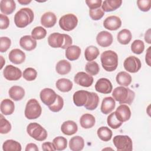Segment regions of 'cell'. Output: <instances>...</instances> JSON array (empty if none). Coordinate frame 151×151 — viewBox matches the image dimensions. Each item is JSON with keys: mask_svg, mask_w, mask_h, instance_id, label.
Masks as SVG:
<instances>
[{"mask_svg": "<svg viewBox=\"0 0 151 151\" xmlns=\"http://www.w3.org/2000/svg\"><path fill=\"white\" fill-rule=\"evenodd\" d=\"M48 43L52 48H61L67 49L73 43L71 37L68 34L54 32L48 38Z\"/></svg>", "mask_w": 151, "mask_h": 151, "instance_id": "obj_1", "label": "cell"}, {"mask_svg": "<svg viewBox=\"0 0 151 151\" xmlns=\"http://www.w3.org/2000/svg\"><path fill=\"white\" fill-rule=\"evenodd\" d=\"M112 96L114 100L118 101L120 104H131L134 100L135 93L128 87L119 86L113 90Z\"/></svg>", "mask_w": 151, "mask_h": 151, "instance_id": "obj_2", "label": "cell"}, {"mask_svg": "<svg viewBox=\"0 0 151 151\" xmlns=\"http://www.w3.org/2000/svg\"><path fill=\"white\" fill-rule=\"evenodd\" d=\"M34 18V12L31 9L23 8L15 14L14 23L18 28H24L33 21Z\"/></svg>", "mask_w": 151, "mask_h": 151, "instance_id": "obj_3", "label": "cell"}, {"mask_svg": "<svg viewBox=\"0 0 151 151\" xmlns=\"http://www.w3.org/2000/svg\"><path fill=\"white\" fill-rule=\"evenodd\" d=\"M100 60L103 68L107 71H113L118 66V55L113 51H104L101 55Z\"/></svg>", "mask_w": 151, "mask_h": 151, "instance_id": "obj_4", "label": "cell"}, {"mask_svg": "<svg viewBox=\"0 0 151 151\" xmlns=\"http://www.w3.org/2000/svg\"><path fill=\"white\" fill-rule=\"evenodd\" d=\"M42 113V108L35 99H31L27 103L25 109V116L29 120L35 119L39 117Z\"/></svg>", "mask_w": 151, "mask_h": 151, "instance_id": "obj_5", "label": "cell"}, {"mask_svg": "<svg viewBox=\"0 0 151 151\" xmlns=\"http://www.w3.org/2000/svg\"><path fill=\"white\" fill-rule=\"evenodd\" d=\"M28 134L37 141H44L47 139V132L40 124L37 123H31L27 127Z\"/></svg>", "mask_w": 151, "mask_h": 151, "instance_id": "obj_6", "label": "cell"}, {"mask_svg": "<svg viewBox=\"0 0 151 151\" xmlns=\"http://www.w3.org/2000/svg\"><path fill=\"white\" fill-rule=\"evenodd\" d=\"M113 144L117 150L131 151L133 149V142L131 138L127 135H117L113 137Z\"/></svg>", "mask_w": 151, "mask_h": 151, "instance_id": "obj_7", "label": "cell"}, {"mask_svg": "<svg viewBox=\"0 0 151 151\" xmlns=\"http://www.w3.org/2000/svg\"><path fill=\"white\" fill-rule=\"evenodd\" d=\"M77 17L73 14H67L61 17L59 20L60 28L65 31H70L74 29L77 25Z\"/></svg>", "mask_w": 151, "mask_h": 151, "instance_id": "obj_8", "label": "cell"}, {"mask_svg": "<svg viewBox=\"0 0 151 151\" xmlns=\"http://www.w3.org/2000/svg\"><path fill=\"white\" fill-rule=\"evenodd\" d=\"M123 66L124 69L129 73H137L141 68V61L135 56H129L124 61Z\"/></svg>", "mask_w": 151, "mask_h": 151, "instance_id": "obj_9", "label": "cell"}, {"mask_svg": "<svg viewBox=\"0 0 151 151\" xmlns=\"http://www.w3.org/2000/svg\"><path fill=\"white\" fill-rule=\"evenodd\" d=\"M41 101L46 106L52 105L56 101L57 94L51 88H45L42 89L40 94Z\"/></svg>", "mask_w": 151, "mask_h": 151, "instance_id": "obj_10", "label": "cell"}, {"mask_svg": "<svg viewBox=\"0 0 151 151\" xmlns=\"http://www.w3.org/2000/svg\"><path fill=\"white\" fill-rule=\"evenodd\" d=\"M3 74L4 77L9 81H16L22 76L21 70L12 65H8L4 70Z\"/></svg>", "mask_w": 151, "mask_h": 151, "instance_id": "obj_11", "label": "cell"}, {"mask_svg": "<svg viewBox=\"0 0 151 151\" xmlns=\"http://www.w3.org/2000/svg\"><path fill=\"white\" fill-rule=\"evenodd\" d=\"M74 82L82 87H90L94 81L93 77L84 72H78L77 73L74 78Z\"/></svg>", "mask_w": 151, "mask_h": 151, "instance_id": "obj_12", "label": "cell"}, {"mask_svg": "<svg viewBox=\"0 0 151 151\" xmlns=\"http://www.w3.org/2000/svg\"><path fill=\"white\" fill-rule=\"evenodd\" d=\"M95 89L99 93L109 94L112 91L113 86L109 79L101 78L97 81L95 84Z\"/></svg>", "mask_w": 151, "mask_h": 151, "instance_id": "obj_13", "label": "cell"}, {"mask_svg": "<svg viewBox=\"0 0 151 151\" xmlns=\"http://www.w3.org/2000/svg\"><path fill=\"white\" fill-rule=\"evenodd\" d=\"M114 113L117 119L122 123L129 120L131 117L130 109L126 104H120Z\"/></svg>", "mask_w": 151, "mask_h": 151, "instance_id": "obj_14", "label": "cell"}, {"mask_svg": "<svg viewBox=\"0 0 151 151\" xmlns=\"http://www.w3.org/2000/svg\"><path fill=\"white\" fill-rule=\"evenodd\" d=\"M113 36L107 31H102L98 33L96 37V41L98 45L102 47H107L113 42Z\"/></svg>", "mask_w": 151, "mask_h": 151, "instance_id": "obj_15", "label": "cell"}, {"mask_svg": "<svg viewBox=\"0 0 151 151\" xmlns=\"http://www.w3.org/2000/svg\"><path fill=\"white\" fill-rule=\"evenodd\" d=\"M122 25V21L120 18L115 15H111L107 17L104 22V27L110 31H115L119 29Z\"/></svg>", "mask_w": 151, "mask_h": 151, "instance_id": "obj_16", "label": "cell"}, {"mask_svg": "<svg viewBox=\"0 0 151 151\" xmlns=\"http://www.w3.org/2000/svg\"><path fill=\"white\" fill-rule=\"evenodd\" d=\"M9 61L15 64H20L25 60V54L21 50L15 48L12 50L8 55Z\"/></svg>", "mask_w": 151, "mask_h": 151, "instance_id": "obj_17", "label": "cell"}, {"mask_svg": "<svg viewBox=\"0 0 151 151\" xmlns=\"http://www.w3.org/2000/svg\"><path fill=\"white\" fill-rule=\"evenodd\" d=\"M19 45L26 51H32L37 47V41L31 35H24L20 38Z\"/></svg>", "mask_w": 151, "mask_h": 151, "instance_id": "obj_18", "label": "cell"}, {"mask_svg": "<svg viewBox=\"0 0 151 151\" xmlns=\"http://www.w3.org/2000/svg\"><path fill=\"white\" fill-rule=\"evenodd\" d=\"M89 91L86 90H78L73 94V102L78 107L83 106L86 103L88 97Z\"/></svg>", "mask_w": 151, "mask_h": 151, "instance_id": "obj_19", "label": "cell"}, {"mask_svg": "<svg viewBox=\"0 0 151 151\" xmlns=\"http://www.w3.org/2000/svg\"><path fill=\"white\" fill-rule=\"evenodd\" d=\"M56 22L57 17L52 12H47L41 16V24L45 28H51L55 25Z\"/></svg>", "mask_w": 151, "mask_h": 151, "instance_id": "obj_20", "label": "cell"}, {"mask_svg": "<svg viewBox=\"0 0 151 151\" xmlns=\"http://www.w3.org/2000/svg\"><path fill=\"white\" fill-rule=\"evenodd\" d=\"M61 130L63 134L67 136H71L77 133L78 130V126L74 121L67 120L62 124L61 126Z\"/></svg>", "mask_w": 151, "mask_h": 151, "instance_id": "obj_21", "label": "cell"}, {"mask_svg": "<svg viewBox=\"0 0 151 151\" xmlns=\"http://www.w3.org/2000/svg\"><path fill=\"white\" fill-rule=\"evenodd\" d=\"M116 106L115 100L111 97H105L101 104V111L104 114H108L110 113Z\"/></svg>", "mask_w": 151, "mask_h": 151, "instance_id": "obj_22", "label": "cell"}, {"mask_svg": "<svg viewBox=\"0 0 151 151\" xmlns=\"http://www.w3.org/2000/svg\"><path fill=\"white\" fill-rule=\"evenodd\" d=\"M8 94L12 100L14 101H19L22 100L24 97L25 90L21 86H14L9 88Z\"/></svg>", "mask_w": 151, "mask_h": 151, "instance_id": "obj_23", "label": "cell"}, {"mask_svg": "<svg viewBox=\"0 0 151 151\" xmlns=\"http://www.w3.org/2000/svg\"><path fill=\"white\" fill-rule=\"evenodd\" d=\"M15 8L16 4L13 0H2L0 2V9L4 14H11Z\"/></svg>", "mask_w": 151, "mask_h": 151, "instance_id": "obj_24", "label": "cell"}, {"mask_svg": "<svg viewBox=\"0 0 151 151\" xmlns=\"http://www.w3.org/2000/svg\"><path fill=\"white\" fill-rule=\"evenodd\" d=\"M122 4L121 0H106L101 5L102 10L104 12H111L119 8Z\"/></svg>", "mask_w": 151, "mask_h": 151, "instance_id": "obj_25", "label": "cell"}, {"mask_svg": "<svg viewBox=\"0 0 151 151\" xmlns=\"http://www.w3.org/2000/svg\"><path fill=\"white\" fill-rule=\"evenodd\" d=\"M84 146V140L80 136L73 137L69 142V147L73 151L81 150Z\"/></svg>", "mask_w": 151, "mask_h": 151, "instance_id": "obj_26", "label": "cell"}, {"mask_svg": "<svg viewBox=\"0 0 151 151\" xmlns=\"http://www.w3.org/2000/svg\"><path fill=\"white\" fill-rule=\"evenodd\" d=\"M99 103V96L95 93L89 92L88 100L84 106L87 110H93L97 107Z\"/></svg>", "mask_w": 151, "mask_h": 151, "instance_id": "obj_27", "label": "cell"}, {"mask_svg": "<svg viewBox=\"0 0 151 151\" xmlns=\"http://www.w3.org/2000/svg\"><path fill=\"white\" fill-rule=\"evenodd\" d=\"M81 54V49L78 46L71 45L68 47L65 51V57L70 61L77 60Z\"/></svg>", "mask_w": 151, "mask_h": 151, "instance_id": "obj_28", "label": "cell"}, {"mask_svg": "<svg viewBox=\"0 0 151 151\" xmlns=\"http://www.w3.org/2000/svg\"><path fill=\"white\" fill-rule=\"evenodd\" d=\"M0 108L1 113L4 115L8 116L13 113L15 109V105L11 100L6 99L1 101Z\"/></svg>", "mask_w": 151, "mask_h": 151, "instance_id": "obj_29", "label": "cell"}, {"mask_svg": "<svg viewBox=\"0 0 151 151\" xmlns=\"http://www.w3.org/2000/svg\"><path fill=\"white\" fill-rule=\"evenodd\" d=\"M73 83L71 80L67 78H62L58 79L55 83L57 88L61 92H68L73 88Z\"/></svg>", "mask_w": 151, "mask_h": 151, "instance_id": "obj_30", "label": "cell"}, {"mask_svg": "<svg viewBox=\"0 0 151 151\" xmlns=\"http://www.w3.org/2000/svg\"><path fill=\"white\" fill-rule=\"evenodd\" d=\"M95 117L91 114L86 113L81 116L80 119L81 126L84 129H90L95 124Z\"/></svg>", "mask_w": 151, "mask_h": 151, "instance_id": "obj_31", "label": "cell"}, {"mask_svg": "<svg viewBox=\"0 0 151 151\" xmlns=\"http://www.w3.org/2000/svg\"><path fill=\"white\" fill-rule=\"evenodd\" d=\"M71 70V64L65 60L59 61L55 66V70L60 75H65L70 72Z\"/></svg>", "mask_w": 151, "mask_h": 151, "instance_id": "obj_32", "label": "cell"}, {"mask_svg": "<svg viewBox=\"0 0 151 151\" xmlns=\"http://www.w3.org/2000/svg\"><path fill=\"white\" fill-rule=\"evenodd\" d=\"M116 82L123 87H127L132 82L131 76L126 71L119 72L116 77Z\"/></svg>", "mask_w": 151, "mask_h": 151, "instance_id": "obj_33", "label": "cell"}, {"mask_svg": "<svg viewBox=\"0 0 151 151\" xmlns=\"http://www.w3.org/2000/svg\"><path fill=\"white\" fill-rule=\"evenodd\" d=\"M118 42L123 45L128 44L132 40V35L131 32L127 29L121 30L117 36Z\"/></svg>", "mask_w": 151, "mask_h": 151, "instance_id": "obj_34", "label": "cell"}, {"mask_svg": "<svg viewBox=\"0 0 151 151\" xmlns=\"http://www.w3.org/2000/svg\"><path fill=\"white\" fill-rule=\"evenodd\" d=\"M21 144L12 139L5 141L2 145V149L4 151H21Z\"/></svg>", "mask_w": 151, "mask_h": 151, "instance_id": "obj_35", "label": "cell"}, {"mask_svg": "<svg viewBox=\"0 0 151 151\" xmlns=\"http://www.w3.org/2000/svg\"><path fill=\"white\" fill-rule=\"evenodd\" d=\"M100 54L99 49L93 45L87 47L84 51L85 58L88 61H92L96 59Z\"/></svg>", "mask_w": 151, "mask_h": 151, "instance_id": "obj_36", "label": "cell"}, {"mask_svg": "<svg viewBox=\"0 0 151 151\" xmlns=\"http://www.w3.org/2000/svg\"><path fill=\"white\" fill-rule=\"evenodd\" d=\"M98 137L104 142L109 141L112 137L113 133L112 131L107 127L102 126L98 129L97 132Z\"/></svg>", "mask_w": 151, "mask_h": 151, "instance_id": "obj_37", "label": "cell"}, {"mask_svg": "<svg viewBox=\"0 0 151 151\" xmlns=\"http://www.w3.org/2000/svg\"><path fill=\"white\" fill-rule=\"evenodd\" d=\"M52 143L57 150H63L67 146V140L66 138L63 136L55 137L52 140Z\"/></svg>", "mask_w": 151, "mask_h": 151, "instance_id": "obj_38", "label": "cell"}, {"mask_svg": "<svg viewBox=\"0 0 151 151\" xmlns=\"http://www.w3.org/2000/svg\"><path fill=\"white\" fill-rule=\"evenodd\" d=\"M85 70L90 76H96L99 73L100 67L96 61H88L86 65Z\"/></svg>", "mask_w": 151, "mask_h": 151, "instance_id": "obj_39", "label": "cell"}, {"mask_svg": "<svg viewBox=\"0 0 151 151\" xmlns=\"http://www.w3.org/2000/svg\"><path fill=\"white\" fill-rule=\"evenodd\" d=\"M107 122L109 126L113 129H118L123 123L117 119L114 112H113L109 115L107 119Z\"/></svg>", "mask_w": 151, "mask_h": 151, "instance_id": "obj_40", "label": "cell"}, {"mask_svg": "<svg viewBox=\"0 0 151 151\" xmlns=\"http://www.w3.org/2000/svg\"><path fill=\"white\" fill-rule=\"evenodd\" d=\"M47 31L42 27L38 26L33 28L31 31V36L35 40H41L45 37Z\"/></svg>", "mask_w": 151, "mask_h": 151, "instance_id": "obj_41", "label": "cell"}, {"mask_svg": "<svg viewBox=\"0 0 151 151\" xmlns=\"http://www.w3.org/2000/svg\"><path fill=\"white\" fill-rule=\"evenodd\" d=\"M145 50L144 42L140 40H134L131 44V50L136 54H142Z\"/></svg>", "mask_w": 151, "mask_h": 151, "instance_id": "obj_42", "label": "cell"}, {"mask_svg": "<svg viewBox=\"0 0 151 151\" xmlns=\"http://www.w3.org/2000/svg\"><path fill=\"white\" fill-rule=\"evenodd\" d=\"M11 130V124L8 120L5 119L3 115L1 114L0 118V133L1 134H6Z\"/></svg>", "mask_w": 151, "mask_h": 151, "instance_id": "obj_43", "label": "cell"}, {"mask_svg": "<svg viewBox=\"0 0 151 151\" xmlns=\"http://www.w3.org/2000/svg\"><path fill=\"white\" fill-rule=\"evenodd\" d=\"M22 76L24 79L27 81H31L34 80L37 76V71L31 67H28L25 69L23 72Z\"/></svg>", "mask_w": 151, "mask_h": 151, "instance_id": "obj_44", "label": "cell"}, {"mask_svg": "<svg viewBox=\"0 0 151 151\" xmlns=\"http://www.w3.org/2000/svg\"><path fill=\"white\" fill-rule=\"evenodd\" d=\"M64 106L63 99L59 95L57 94L56 101L54 104L48 106V109L52 112H58L60 111Z\"/></svg>", "mask_w": 151, "mask_h": 151, "instance_id": "obj_45", "label": "cell"}, {"mask_svg": "<svg viewBox=\"0 0 151 151\" xmlns=\"http://www.w3.org/2000/svg\"><path fill=\"white\" fill-rule=\"evenodd\" d=\"M11 45V40L6 37H2L0 38V52H6Z\"/></svg>", "mask_w": 151, "mask_h": 151, "instance_id": "obj_46", "label": "cell"}, {"mask_svg": "<svg viewBox=\"0 0 151 151\" xmlns=\"http://www.w3.org/2000/svg\"><path fill=\"white\" fill-rule=\"evenodd\" d=\"M104 12L100 8L89 10V15L93 20H99L104 16Z\"/></svg>", "mask_w": 151, "mask_h": 151, "instance_id": "obj_47", "label": "cell"}, {"mask_svg": "<svg viewBox=\"0 0 151 151\" xmlns=\"http://www.w3.org/2000/svg\"><path fill=\"white\" fill-rule=\"evenodd\" d=\"M151 1L150 0H138L137 5L139 9L143 12L149 11L150 9Z\"/></svg>", "mask_w": 151, "mask_h": 151, "instance_id": "obj_48", "label": "cell"}, {"mask_svg": "<svg viewBox=\"0 0 151 151\" xmlns=\"http://www.w3.org/2000/svg\"><path fill=\"white\" fill-rule=\"evenodd\" d=\"M86 3L90 9H95L100 8L102 1L101 0H86Z\"/></svg>", "mask_w": 151, "mask_h": 151, "instance_id": "obj_49", "label": "cell"}, {"mask_svg": "<svg viewBox=\"0 0 151 151\" xmlns=\"http://www.w3.org/2000/svg\"><path fill=\"white\" fill-rule=\"evenodd\" d=\"M0 21H1V29H5L9 25V19L8 17L4 14H0Z\"/></svg>", "mask_w": 151, "mask_h": 151, "instance_id": "obj_50", "label": "cell"}, {"mask_svg": "<svg viewBox=\"0 0 151 151\" xmlns=\"http://www.w3.org/2000/svg\"><path fill=\"white\" fill-rule=\"evenodd\" d=\"M42 149L44 151L47 150H56L53 143L51 142H44L42 145Z\"/></svg>", "mask_w": 151, "mask_h": 151, "instance_id": "obj_51", "label": "cell"}, {"mask_svg": "<svg viewBox=\"0 0 151 151\" xmlns=\"http://www.w3.org/2000/svg\"><path fill=\"white\" fill-rule=\"evenodd\" d=\"M25 150V151H29V150H31V151H38V148L37 146L35 143H30L27 144Z\"/></svg>", "mask_w": 151, "mask_h": 151, "instance_id": "obj_52", "label": "cell"}, {"mask_svg": "<svg viewBox=\"0 0 151 151\" xmlns=\"http://www.w3.org/2000/svg\"><path fill=\"white\" fill-rule=\"evenodd\" d=\"M150 48L151 47H149L148 49L147 50V52L146 54V63L149 66H150Z\"/></svg>", "mask_w": 151, "mask_h": 151, "instance_id": "obj_53", "label": "cell"}, {"mask_svg": "<svg viewBox=\"0 0 151 151\" xmlns=\"http://www.w3.org/2000/svg\"><path fill=\"white\" fill-rule=\"evenodd\" d=\"M145 40L148 44H150L151 43V41H150V28L145 33Z\"/></svg>", "mask_w": 151, "mask_h": 151, "instance_id": "obj_54", "label": "cell"}, {"mask_svg": "<svg viewBox=\"0 0 151 151\" xmlns=\"http://www.w3.org/2000/svg\"><path fill=\"white\" fill-rule=\"evenodd\" d=\"M18 2L21 4V5H28V4H29L30 2H31V1L29 0H18Z\"/></svg>", "mask_w": 151, "mask_h": 151, "instance_id": "obj_55", "label": "cell"}]
</instances>
